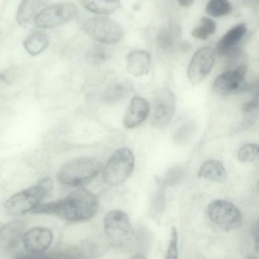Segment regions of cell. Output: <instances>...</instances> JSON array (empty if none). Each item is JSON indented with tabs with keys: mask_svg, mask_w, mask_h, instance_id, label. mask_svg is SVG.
<instances>
[{
	"mask_svg": "<svg viewBox=\"0 0 259 259\" xmlns=\"http://www.w3.org/2000/svg\"><path fill=\"white\" fill-rule=\"evenodd\" d=\"M175 100L173 93L167 89L160 93L151 117V124L157 128L166 126L171 120L175 111Z\"/></svg>",
	"mask_w": 259,
	"mask_h": 259,
	"instance_id": "obj_11",
	"label": "cell"
},
{
	"mask_svg": "<svg viewBox=\"0 0 259 259\" xmlns=\"http://www.w3.org/2000/svg\"><path fill=\"white\" fill-rule=\"evenodd\" d=\"M252 235L254 240V246L257 251H258V224L256 222L254 224L252 228Z\"/></svg>",
	"mask_w": 259,
	"mask_h": 259,
	"instance_id": "obj_30",
	"label": "cell"
},
{
	"mask_svg": "<svg viewBox=\"0 0 259 259\" xmlns=\"http://www.w3.org/2000/svg\"><path fill=\"white\" fill-rule=\"evenodd\" d=\"M126 67L128 72L135 76L147 74L150 69V54L143 50L131 52L126 57Z\"/></svg>",
	"mask_w": 259,
	"mask_h": 259,
	"instance_id": "obj_15",
	"label": "cell"
},
{
	"mask_svg": "<svg viewBox=\"0 0 259 259\" xmlns=\"http://www.w3.org/2000/svg\"><path fill=\"white\" fill-rule=\"evenodd\" d=\"M243 125L244 127H250L255 123L258 118V98H254L244 103L242 106Z\"/></svg>",
	"mask_w": 259,
	"mask_h": 259,
	"instance_id": "obj_21",
	"label": "cell"
},
{
	"mask_svg": "<svg viewBox=\"0 0 259 259\" xmlns=\"http://www.w3.org/2000/svg\"><path fill=\"white\" fill-rule=\"evenodd\" d=\"M47 0H23L17 11L18 23L24 25L30 22L47 3Z\"/></svg>",
	"mask_w": 259,
	"mask_h": 259,
	"instance_id": "obj_18",
	"label": "cell"
},
{
	"mask_svg": "<svg viewBox=\"0 0 259 259\" xmlns=\"http://www.w3.org/2000/svg\"><path fill=\"white\" fill-rule=\"evenodd\" d=\"M105 233L116 247L126 248L134 238V230L128 215L124 211L115 210L109 212L104 220Z\"/></svg>",
	"mask_w": 259,
	"mask_h": 259,
	"instance_id": "obj_5",
	"label": "cell"
},
{
	"mask_svg": "<svg viewBox=\"0 0 259 259\" xmlns=\"http://www.w3.org/2000/svg\"><path fill=\"white\" fill-rule=\"evenodd\" d=\"M247 31L246 24L239 23L229 30L220 39L217 46V53L220 56H225L242 40Z\"/></svg>",
	"mask_w": 259,
	"mask_h": 259,
	"instance_id": "obj_16",
	"label": "cell"
},
{
	"mask_svg": "<svg viewBox=\"0 0 259 259\" xmlns=\"http://www.w3.org/2000/svg\"><path fill=\"white\" fill-rule=\"evenodd\" d=\"M214 52L209 47L197 50L191 58L187 68V76L194 84L201 82L209 74L214 65Z\"/></svg>",
	"mask_w": 259,
	"mask_h": 259,
	"instance_id": "obj_10",
	"label": "cell"
},
{
	"mask_svg": "<svg viewBox=\"0 0 259 259\" xmlns=\"http://www.w3.org/2000/svg\"><path fill=\"white\" fill-rule=\"evenodd\" d=\"M109 51L101 46H94L88 54V58L93 63L99 64L106 61L110 56Z\"/></svg>",
	"mask_w": 259,
	"mask_h": 259,
	"instance_id": "obj_26",
	"label": "cell"
},
{
	"mask_svg": "<svg viewBox=\"0 0 259 259\" xmlns=\"http://www.w3.org/2000/svg\"><path fill=\"white\" fill-rule=\"evenodd\" d=\"M198 176L216 183L224 182L227 172L223 164L217 160L205 161L200 166Z\"/></svg>",
	"mask_w": 259,
	"mask_h": 259,
	"instance_id": "obj_17",
	"label": "cell"
},
{
	"mask_svg": "<svg viewBox=\"0 0 259 259\" xmlns=\"http://www.w3.org/2000/svg\"><path fill=\"white\" fill-rule=\"evenodd\" d=\"M150 109L148 102L140 97L131 100L123 118V124L127 128L138 126L147 118Z\"/></svg>",
	"mask_w": 259,
	"mask_h": 259,
	"instance_id": "obj_13",
	"label": "cell"
},
{
	"mask_svg": "<svg viewBox=\"0 0 259 259\" xmlns=\"http://www.w3.org/2000/svg\"><path fill=\"white\" fill-rule=\"evenodd\" d=\"M49 42L48 35L42 32H35L29 35L24 41V46L32 55H36L43 51Z\"/></svg>",
	"mask_w": 259,
	"mask_h": 259,
	"instance_id": "obj_20",
	"label": "cell"
},
{
	"mask_svg": "<svg viewBox=\"0 0 259 259\" xmlns=\"http://www.w3.org/2000/svg\"><path fill=\"white\" fill-rule=\"evenodd\" d=\"M24 228L23 222L19 220L0 223V248L10 249L15 247L23 237Z\"/></svg>",
	"mask_w": 259,
	"mask_h": 259,
	"instance_id": "obj_14",
	"label": "cell"
},
{
	"mask_svg": "<svg viewBox=\"0 0 259 259\" xmlns=\"http://www.w3.org/2000/svg\"><path fill=\"white\" fill-rule=\"evenodd\" d=\"M98 208V200L91 191L79 188L65 198L46 203H40L31 211L34 213L54 214L70 221L91 218Z\"/></svg>",
	"mask_w": 259,
	"mask_h": 259,
	"instance_id": "obj_1",
	"label": "cell"
},
{
	"mask_svg": "<svg viewBox=\"0 0 259 259\" xmlns=\"http://www.w3.org/2000/svg\"><path fill=\"white\" fill-rule=\"evenodd\" d=\"M6 80L5 77L3 74H0V81H5Z\"/></svg>",
	"mask_w": 259,
	"mask_h": 259,
	"instance_id": "obj_32",
	"label": "cell"
},
{
	"mask_svg": "<svg viewBox=\"0 0 259 259\" xmlns=\"http://www.w3.org/2000/svg\"><path fill=\"white\" fill-rule=\"evenodd\" d=\"M179 4L184 7H188L192 5L194 0H177Z\"/></svg>",
	"mask_w": 259,
	"mask_h": 259,
	"instance_id": "obj_31",
	"label": "cell"
},
{
	"mask_svg": "<svg viewBox=\"0 0 259 259\" xmlns=\"http://www.w3.org/2000/svg\"><path fill=\"white\" fill-rule=\"evenodd\" d=\"M25 249L33 254L45 251L53 240L51 231L44 227H36L27 231L22 237Z\"/></svg>",
	"mask_w": 259,
	"mask_h": 259,
	"instance_id": "obj_12",
	"label": "cell"
},
{
	"mask_svg": "<svg viewBox=\"0 0 259 259\" xmlns=\"http://www.w3.org/2000/svg\"><path fill=\"white\" fill-rule=\"evenodd\" d=\"M171 239L167 251L165 258L167 259H177L178 258V234L175 227L171 229Z\"/></svg>",
	"mask_w": 259,
	"mask_h": 259,
	"instance_id": "obj_28",
	"label": "cell"
},
{
	"mask_svg": "<svg viewBox=\"0 0 259 259\" xmlns=\"http://www.w3.org/2000/svg\"><path fill=\"white\" fill-rule=\"evenodd\" d=\"M101 167L100 162L94 157H78L64 164L58 170L57 178L64 185L77 186L95 177Z\"/></svg>",
	"mask_w": 259,
	"mask_h": 259,
	"instance_id": "obj_3",
	"label": "cell"
},
{
	"mask_svg": "<svg viewBox=\"0 0 259 259\" xmlns=\"http://www.w3.org/2000/svg\"><path fill=\"white\" fill-rule=\"evenodd\" d=\"M78 13L77 7L70 2L52 5L40 11L34 18L35 25L40 28H51L64 24Z\"/></svg>",
	"mask_w": 259,
	"mask_h": 259,
	"instance_id": "obj_8",
	"label": "cell"
},
{
	"mask_svg": "<svg viewBox=\"0 0 259 259\" xmlns=\"http://www.w3.org/2000/svg\"><path fill=\"white\" fill-rule=\"evenodd\" d=\"M259 156V147L255 143H248L242 146L237 153V158L242 162H250Z\"/></svg>",
	"mask_w": 259,
	"mask_h": 259,
	"instance_id": "obj_24",
	"label": "cell"
},
{
	"mask_svg": "<svg viewBox=\"0 0 259 259\" xmlns=\"http://www.w3.org/2000/svg\"><path fill=\"white\" fill-rule=\"evenodd\" d=\"M197 129L196 123L189 121L183 124L175 133V138L177 141L186 140L194 134Z\"/></svg>",
	"mask_w": 259,
	"mask_h": 259,
	"instance_id": "obj_27",
	"label": "cell"
},
{
	"mask_svg": "<svg viewBox=\"0 0 259 259\" xmlns=\"http://www.w3.org/2000/svg\"><path fill=\"white\" fill-rule=\"evenodd\" d=\"M246 71V67L242 64L222 73L214 81L213 91L219 96H226L249 91L250 85L245 79Z\"/></svg>",
	"mask_w": 259,
	"mask_h": 259,
	"instance_id": "obj_9",
	"label": "cell"
},
{
	"mask_svg": "<svg viewBox=\"0 0 259 259\" xmlns=\"http://www.w3.org/2000/svg\"><path fill=\"white\" fill-rule=\"evenodd\" d=\"M126 90L121 84H116L108 88L103 94L104 100L108 103H115L126 95Z\"/></svg>",
	"mask_w": 259,
	"mask_h": 259,
	"instance_id": "obj_25",
	"label": "cell"
},
{
	"mask_svg": "<svg viewBox=\"0 0 259 259\" xmlns=\"http://www.w3.org/2000/svg\"><path fill=\"white\" fill-rule=\"evenodd\" d=\"M206 13L213 17H220L229 13L231 5L228 0H210L207 4Z\"/></svg>",
	"mask_w": 259,
	"mask_h": 259,
	"instance_id": "obj_23",
	"label": "cell"
},
{
	"mask_svg": "<svg viewBox=\"0 0 259 259\" xmlns=\"http://www.w3.org/2000/svg\"><path fill=\"white\" fill-rule=\"evenodd\" d=\"M84 30L93 39L103 44L119 41L123 36L121 26L114 20L105 17H95L84 23Z\"/></svg>",
	"mask_w": 259,
	"mask_h": 259,
	"instance_id": "obj_7",
	"label": "cell"
},
{
	"mask_svg": "<svg viewBox=\"0 0 259 259\" xmlns=\"http://www.w3.org/2000/svg\"><path fill=\"white\" fill-rule=\"evenodd\" d=\"M81 5L93 13L107 15L117 10L119 0H80Z\"/></svg>",
	"mask_w": 259,
	"mask_h": 259,
	"instance_id": "obj_19",
	"label": "cell"
},
{
	"mask_svg": "<svg viewBox=\"0 0 259 259\" xmlns=\"http://www.w3.org/2000/svg\"><path fill=\"white\" fill-rule=\"evenodd\" d=\"M217 29L215 22L209 18L203 17L200 19V25L194 28L192 32V36L198 39L206 40L213 35Z\"/></svg>",
	"mask_w": 259,
	"mask_h": 259,
	"instance_id": "obj_22",
	"label": "cell"
},
{
	"mask_svg": "<svg viewBox=\"0 0 259 259\" xmlns=\"http://www.w3.org/2000/svg\"><path fill=\"white\" fill-rule=\"evenodd\" d=\"M157 44L158 47L163 51H170L174 46V40L172 37L162 31L160 32L157 36Z\"/></svg>",
	"mask_w": 259,
	"mask_h": 259,
	"instance_id": "obj_29",
	"label": "cell"
},
{
	"mask_svg": "<svg viewBox=\"0 0 259 259\" xmlns=\"http://www.w3.org/2000/svg\"><path fill=\"white\" fill-rule=\"evenodd\" d=\"M134 165L132 151L126 147L120 148L112 153L106 163L103 170V180L108 185H118L128 178Z\"/></svg>",
	"mask_w": 259,
	"mask_h": 259,
	"instance_id": "obj_4",
	"label": "cell"
},
{
	"mask_svg": "<svg viewBox=\"0 0 259 259\" xmlns=\"http://www.w3.org/2000/svg\"><path fill=\"white\" fill-rule=\"evenodd\" d=\"M53 186L50 178H43L35 186L9 197L5 203V209L9 214L14 216L21 215L32 211L50 194Z\"/></svg>",
	"mask_w": 259,
	"mask_h": 259,
	"instance_id": "obj_2",
	"label": "cell"
},
{
	"mask_svg": "<svg viewBox=\"0 0 259 259\" xmlns=\"http://www.w3.org/2000/svg\"><path fill=\"white\" fill-rule=\"evenodd\" d=\"M210 220L222 230L228 232L236 230L242 225V214L232 203L224 200L211 202L207 208Z\"/></svg>",
	"mask_w": 259,
	"mask_h": 259,
	"instance_id": "obj_6",
	"label": "cell"
}]
</instances>
